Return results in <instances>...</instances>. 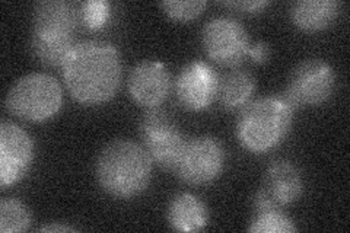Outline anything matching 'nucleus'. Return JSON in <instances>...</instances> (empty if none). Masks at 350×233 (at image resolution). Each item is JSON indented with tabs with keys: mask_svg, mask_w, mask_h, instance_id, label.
<instances>
[{
	"mask_svg": "<svg viewBox=\"0 0 350 233\" xmlns=\"http://www.w3.org/2000/svg\"><path fill=\"white\" fill-rule=\"evenodd\" d=\"M62 74L76 101L82 105H100L113 99L122 83V55L105 41L76 42L62 66Z\"/></svg>",
	"mask_w": 350,
	"mask_h": 233,
	"instance_id": "obj_1",
	"label": "nucleus"
},
{
	"mask_svg": "<svg viewBox=\"0 0 350 233\" xmlns=\"http://www.w3.org/2000/svg\"><path fill=\"white\" fill-rule=\"evenodd\" d=\"M5 104L15 117L31 123H42L62 109L63 90L51 74L29 73L12 85Z\"/></svg>",
	"mask_w": 350,
	"mask_h": 233,
	"instance_id": "obj_4",
	"label": "nucleus"
},
{
	"mask_svg": "<svg viewBox=\"0 0 350 233\" xmlns=\"http://www.w3.org/2000/svg\"><path fill=\"white\" fill-rule=\"evenodd\" d=\"M171 87L170 70L161 61H140L131 69L129 76V94L131 99L148 109L158 108L165 101Z\"/></svg>",
	"mask_w": 350,
	"mask_h": 233,
	"instance_id": "obj_12",
	"label": "nucleus"
},
{
	"mask_svg": "<svg viewBox=\"0 0 350 233\" xmlns=\"http://www.w3.org/2000/svg\"><path fill=\"white\" fill-rule=\"evenodd\" d=\"M34 161V141L21 126L3 121L0 126V188L6 190L28 174Z\"/></svg>",
	"mask_w": 350,
	"mask_h": 233,
	"instance_id": "obj_9",
	"label": "nucleus"
},
{
	"mask_svg": "<svg viewBox=\"0 0 350 233\" xmlns=\"http://www.w3.org/2000/svg\"><path fill=\"white\" fill-rule=\"evenodd\" d=\"M270 46L265 41H258L256 44H251L248 57L253 59L256 63H266L270 60Z\"/></svg>",
	"mask_w": 350,
	"mask_h": 233,
	"instance_id": "obj_22",
	"label": "nucleus"
},
{
	"mask_svg": "<svg viewBox=\"0 0 350 233\" xmlns=\"http://www.w3.org/2000/svg\"><path fill=\"white\" fill-rule=\"evenodd\" d=\"M269 5L270 2H267V0H231V2H222V6L244 14H258Z\"/></svg>",
	"mask_w": 350,
	"mask_h": 233,
	"instance_id": "obj_21",
	"label": "nucleus"
},
{
	"mask_svg": "<svg viewBox=\"0 0 350 233\" xmlns=\"http://www.w3.org/2000/svg\"><path fill=\"white\" fill-rule=\"evenodd\" d=\"M260 190L279 207L293 204L305 190L302 174L291 161H275L267 168Z\"/></svg>",
	"mask_w": 350,
	"mask_h": 233,
	"instance_id": "obj_13",
	"label": "nucleus"
},
{
	"mask_svg": "<svg viewBox=\"0 0 350 233\" xmlns=\"http://www.w3.org/2000/svg\"><path fill=\"white\" fill-rule=\"evenodd\" d=\"M111 16V5L107 0H88L81 3L82 25L92 31L101 29L107 25Z\"/></svg>",
	"mask_w": 350,
	"mask_h": 233,
	"instance_id": "obj_19",
	"label": "nucleus"
},
{
	"mask_svg": "<svg viewBox=\"0 0 350 233\" xmlns=\"http://www.w3.org/2000/svg\"><path fill=\"white\" fill-rule=\"evenodd\" d=\"M81 20V3L68 0L38 2L32 14L31 36L47 38H75Z\"/></svg>",
	"mask_w": 350,
	"mask_h": 233,
	"instance_id": "obj_11",
	"label": "nucleus"
},
{
	"mask_svg": "<svg viewBox=\"0 0 350 233\" xmlns=\"http://www.w3.org/2000/svg\"><path fill=\"white\" fill-rule=\"evenodd\" d=\"M295 109L284 95H267L248 102L237 120L239 144L256 154L278 148L289 135Z\"/></svg>",
	"mask_w": 350,
	"mask_h": 233,
	"instance_id": "obj_3",
	"label": "nucleus"
},
{
	"mask_svg": "<svg viewBox=\"0 0 350 233\" xmlns=\"http://www.w3.org/2000/svg\"><path fill=\"white\" fill-rule=\"evenodd\" d=\"M340 8L336 0H298L291 6V19L304 32H319L333 24Z\"/></svg>",
	"mask_w": 350,
	"mask_h": 233,
	"instance_id": "obj_15",
	"label": "nucleus"
},
{
	"mask_svg": "<svg viewBox=\"0 0 350 233\" xmlns=\"http://www.w3.org/2000/svg\"><path fill=\"white\" fill-rule=\"evenodd\" d=\"M226 163L224 144L213 136H196L185 140L174 172L189 185L211 184L222 175Z\"/></svg>",
	"mask_w": 350,
	"mask_h": 233,
	"instance_id": "obj_6",
	"label": "nucleus"
},
{
	"mask_svg": "<svg viewBox=\"0 0 350 233\" xmlns=\"http://www.w3.org/2000/svg\"><path fill=\"white\" fill-rule=\"evenodd\" d=\"M167 219L175 232H200L209 223V212L197 195L178 193L171 198Z\"/></svg>",
	"mask_w": 350,
	"mask_h": 233,
	"instance_id": "obj_14",
	"label": "nucleus"
},
{
	"mask_svg": "<svg viewBox=\"0 0 350 233\" xmlns=\"http://www.w3.org/2000/svg\"><path fill=\"white\" fill-rule=\"evenodd\" d=\"M140 137L153 163L165 171L175 169L187 139L171 115L159 108H150L140 121Z\"/></svg>",
	"mask_w": 350,
	"mask_h": 233,
	"instance_id": "obj_5",
	"label": "nucleus"
},
{
	"mask_svg": "<svg viewBox=\"0 0 350 233\" xmlns=\"http://www.w3.org/2000/svg\"><path fill=\"white\" fill-rule=\"evenodd\" d=\"M334 90V69L321 59H310L292 70L283 95L295 108L319 107L332 98Z\"/></svg>",
	"mask_w": 350,
	"mask_h": 233,
	"instance_id": "obj_8",
	"label": "nucleus"
},
{
	"mask_svg": "<svg viewBox=\"0 0 350 233\" xmlns=\"http://www.w3.org/2000/svg\"><path fill=\"white\" fill-rule=\"evenodd\" d=\"M32 217L25 203L18 198H3L0 202V232L19 233L31 228Z\"/></svg>",
	"mask_w": 350,
	"mask_h": 233,
	"instance_id": "obj_18",
	"label": "nucleus"
},
{
	"mask_svg": "<svg viewBox=\"0 0 350 233\" xmlns=\"http://www.w3.org/2000/svg\"><path fill=\"white\" fill-rule=\"evenodd\" d=\"M152 159L142 144L118 139L109 141L95 163L96 181L114 198H133L144 193L152 176Z\"/></svg>",
	"mask_w": 350,
	"mask_h": 233,
	"instance_id": "obj_2",
	"label": "nucleus"
},
{
	"mask_svg": "<svg viewBox=\"0 0 350 233\" xmlns=\"http://www.w3.org/2000/svg\"><path fill=\"white\" fill-rule=\"evenodd\" d=\"M219 76L204 61L196 60L185 64L175 81V95L178 102L189 111L209 108L217 98Z\"/></svg>",
	"mask_w": 350,
	"mask_h": 233,
	"instance_id": "obj_10",
	"label": "nucleus"
},
{
	"mask_svg": "<svg viewBox=\"0 0 350 233\" xmlns=\"http://www.w3.org/2000/svg\"><path fill=\"white\" fill-rule=\"evenodd\" d=\"M159 6L171 19L189 22L200 16L207 3L204 0H181V2H178V0H167V2H161Z\"/></svg>",
	"mask_w": 350,
	"mask_h": 233,
	"instance_id": "obj_20",
	"label": "nucleus"
},
{
	"mask_svg": "<svg viewBox=\"0 0 350 233\" xmlns=\"http://www.w3.org/2000/svg\"><path fill=\"white\" fill-rule=\"evenodd\" d=\"M202 44L207 57L224 68H237L248 57L251 47L245 27L231 16H215L206 22Z\"/></svg>",
	"mask_w": 350,
	"mask_h": 233,
	"instance_id": "obj_7",
	"label": "nucleus"
},
{
	"mask_svg": "<svg viewBox=\"0 0 350 233\" xmlns=\"http://www.w3.org/2000/svg\"><path fill=\"white\" fill-rule=\"evenodd\" d=\"M297 230L295 221L278 206L254 208L253 219L248 226L251 233H292Z\"/></svg>",
	"mask_w": 350,
	"mask_h": 233,
	"instance_id": "obj_17",
	"label": "nucleus"
},
{
	"mask_svg": "<svg viewBox=\"0 0 350 233\" xmlns=\"http://www.w3.org/2000/svg\"><path fill=\"white\" fill-rule=\"evenodd\" d=\"M256 92V79L248 70L231 69L219 77L217 98L228 111H241L251 102Z\"/></svg>",
	"mask_w": 350,
	"mask_h": 233,
	"instance_id": "obj_16",
	"label": "nucleus"
},
{
	"mask_svg": "<svg viewBox=\"0 0 350 233\" xmlns=\"http://www.w3.org/2000/svg\"><path fill=\"white\" fill-rule=\"evenodd\" d=\"M38 232H78V229L64 223H49L46 226H41Z\"/></svg>",
	"mask_w": 350,
	"mask_h": 233,
	"instance_id": "obj_23",
	"label": "nucleus"
}]
</instances>
